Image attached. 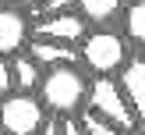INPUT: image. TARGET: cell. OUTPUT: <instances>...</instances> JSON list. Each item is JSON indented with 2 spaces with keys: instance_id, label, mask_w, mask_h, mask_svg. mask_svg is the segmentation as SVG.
Returning a JSON list of instances; mask_svg holds the SVG:
<instances>
[{
  "instance_id": "6da1fadb",
  "label": "cell",
  "mask_w": 145,
  "mask_h": 135,
  "mask_svg": "<svg viewBox=\"0 0 145 135\" xmlns=\"http://www.w3.org/2000/svg\"><path fill=\"white\" fill-rule=\"evenodd\" d=\"M85 92H89V78L78 68H50L42 71L35 99L42 103V110H50L53 117H74L85 107Z\"/></svg>"
},
{
  "instance_id": "7a4b0ae2",
  "label": "cell",
  "mask_w": 145,
  "mask_h": 135,
  "mask_svg": "<svg viewBox=\"0 0 145 135\" xmlns=\"http://www.w3.org/2000/svg\"><path fill=\"white\" fill-rule=\"evenodd\" d=\"M131 61V46L113 28H89L78 43V68H89L92 78H113Z\"/></svg>"
},
{
  "instance_id": "3957f363",
  "label": "cell",
  "mask_w": 145,
  "mask_h": 135,
  "mask_svg": "<svg viewBox=\"0 0 145 135\" xmlns=\"http://www.w3.org/2000/svg\"><path fill=\"white\" fill-rule=\"evenodd\" d=\"M85 110H92L96 117L110 121L113 128H120V132H127V135H131V128H138L131 107L124 103V96H120V89H117V78H92L89 92H85Z\"/></svg>"
},
{
  "instance_id": "277c9868",
  "label": "cell",
  "mask_w": 145,
  "mask_h": 135,
  "mask_svg": "<svg viewBox=\"0 0 145 135\" xmlns=\"http://www.w3.org/2000/svg\"><path fill=\"white\" fill-rule=\"evenodd\" d=\"M46 110L32 92H7L0 96V135H39Z\"/></svg>"
},
{
  "instance_id": "5b68a950",
  "label": "cell",
  "mask_w": 145,
  "mask_h": 135,
  "mask_svg": "<svg viewBox=\"0 0 145 135\" xmlns=\"http://www.w3.org/2000/svg\"><path fill=\"white\" fill-rule=\"evenodd\" d=\"M85 32H89V25L78 18V11H64V14H53V18H39L32 25V36H35V39L64 43V46H78Z\"/></svg>"
},
{
  "instance_id": "8992f818",
  "label": "cell",
  "mask_w": 145,
  "mask_h": 135,
  "mask_svg": "<svg viewBox=\"0 0 145 135\" xmlns=\"http://www.w3.org/2000/svg\"><path fill=\"white\" fill-rule=\"evenodd\" d=\"M28 39H32V21H28V14H21L18 7H0V57L4 61H11V57H18L21 50L28 46Z\"/></svg>"
},
{
  "instance_id": "52a82bcc",
  "label": "cell",
  "mask_w": 145,
  "mask_h": 135,
  "mask_svg": "<svg viewBox=\"0 0 145 135\" xmlns=\"http://www.w3.org/2000/svg\"><path fill=\"white\" fill-rule=\"evenodd\" d=\"M113 78H117V89L124 96V103L131 107L135 121L142 124V117H145V61L142 57H131Z\"/></svg>"
},
{
  "instance_id": "ba28073f",
  "label": "cell",
  "mask_w": 145,
  "mask_h": 135,
  "mask_svg": "<svg viewBox=\"0 0 145 135\" xmlns=\"http://www.w3.org/2000/svg\"><path fill=\"white\" fill-rule=\"evenodd\" d=\"M25 53L42 71H50V68H78V46H64V43H50V39H28Z\"/></svg>"
},
{
  "instance_id": "9c48e42d",
  "label": "cell",
  "mask_w": 145,
  "mask_h": 135,
  "mask_svg": "<svg viewBox=\"0 0 145 135\" xmlns=\"http://www.w3.org/2000/svg\"><path fill=\"white\" fill-rule=\"evenodd\" d=\"M124 4L127 0H74V11L89 28H110L120 18Z\"/></svg>"
},
{
  "instance_id": "30bf717a",
  "label": "cell",
  "mask_w": 145,
  "mask_h": 135,
  "mask_svg": "<svg viewBox=\"0 0 145 135\" xmlns=\"http://www.w3.org/2000/svg\"><path fill=\"white\" fill-rule=\"evenodd\" d=\"M7 71H11V92H32V96H35L39 78H42V68L25 53V50L7 61Z\"/></svg>"
},
{
  "instance_id": "8fae6325",
  "label": "cell",
  "mask_w": 145,
  "mask_h": 135,
  "mask_svg": "<svg viewBox=\"0 0 145 135\" xmlns=\"http://www.w3.org/2000/svg\"><path fill=\"white\" fill-rule=\"evenodd\" d=\"M120 28H124V43L127 46H142L145 43V0H127L120 11Z\"/></svg>"
},
{
  "instance_id": "7c38bea8",
  "label": "cell",
  "mask_w": 145,
  "mask_h": 135,
  "mask_svg": "<svg viewBox=\"0 0 145 135\" xmlns=\"http://www.w3.org/2000/svg\"><path fill=\"white\" fill-rule=\"evenodd\" d=\"M74 117H78V124H82V132H85V135H127V132H120V128H113L110 121L96 117L92 110H85V107L74 114Z\"/></svg>"
},
{
  "instance_id": "4fadbf2b",
  "label": "cell",
  "mask_w": 145,
  "mask_h": 135,
  "mask_svg": "<svg viewBox=\"0 0 145 135\" xmlns=\"http://www.w3.org/2000/svg\"><path fill=\"white\" fill-rule=\"evenodd\" d=\"M64 11H74V0H42L32 14H39V18H53V14H64ZM39 18H35V21H39Z\"/></svg>"
},
{
  "instance_id": "5bb4252c",
  "label": "cell",
  "mask_w": 145,
  "mask_h": 135,
  "mask_svg": "<svg viewBox=\"0 0 145 135\" xmlns=\"http://www.w3.org/2000/svg\"><path fill=\"white\" fill-rule=\"evenodd\" d=\"M57 135H85L78 117H57Z\"/></svg>"
},
{
  "instance_id": "9a60e30c",
  "label": "cell",
  "mask_w": 145,
  "mask_h": 135,
  "mask_svg": "<svg viewBox=\"0 0 145 135\" xmlns=\"http://www.w3.org/2000/svg\"><path fill=\"white\" fill-rule=\"evenodd\" d=\"M11 92V71H7V61L0 57V96H7Z\"/></svg>"
},
{
  "instance_id": "2e32d148",
  "label": "cell",
  "mask_w": 145,
  "mask_h": 135,
  "mask_svg": "<svg viewBox=\"0 0 145 135\" xmlns=\"http://www.w3.org/2000/svg\"><path fill=\"white\" fill-rule=\"evenodd\" d=\"M18 4H25V7H32V11H35V7H39L42 0H18Z\"/></svg>"
},
{
  "instance_id": "e0dca14e",
  "label": "cell",
  "mask_w": 145,
  "mask_h": 135,
  "mask_svg": "<svg viewBox=\"0 0 145 135\" xmlns=\"http://www.w3.org/2000/svg\"><path fill=\"white\" fill-rule=\"evenodd\" d=\"M135 135H145V132H142V128H135Z\"/></svg>"
}]
</instances>
